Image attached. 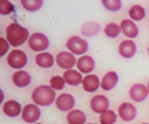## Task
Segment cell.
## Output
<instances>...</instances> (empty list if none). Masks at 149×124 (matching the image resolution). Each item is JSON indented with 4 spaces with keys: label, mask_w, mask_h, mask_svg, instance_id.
<instances>
[{
    "label": "cell",
    "mask_w": 149,
    "mask_h": 124,
    "mask_svg": "<svg viewBox=\"0 0 149 124\" xmlns=\"http://www.w3.org/2000/svg\"><path fill=\"white\" fill-rule=\"evenodd\" d=\"M30 37H32V33L28 32V28H25L23 25H20V23H17V22L8 23L5 28V38L8 40V43L17 50L23 43H27L28 40H30Z\"/></svg>",
    "instance_id": "1"
},
{
    "label": "cell",
    "mask_w": 149,
    "mask_h": 124,
    "mask_svg": "<svg viewBox=\"0 0 149 124\" xmlns=\"http://www.w3.org/2000/svg\"><path fill=\"white\" fill-rule=\"evenodd\" d=\"M56 91H55L53 88L50 86V85H40L33 89L32 93V101L40 106V108H47V106H52L55 101H56Z\"/></svg>",
    "instance_id": "2"
},
{
    "label": "cell",
    "mask_w": 149,
    "mask_h": 124,
    "mask_svg": "<svg viewBox=\"0 0 149 124\" xmlns=\"http://www.w3.org/2000/svg\"><path fill=\"white\" fill-rule=\"evenodd\" d=\"M7 65L13 68L15 71L23 70L28 65V55L23 50H12L8 56H7Z\"/></svg>",
    "instance_id": "3"
},
{
    "label": "cell",
    "mask_w": 149,
    "mask_h": 124,
    "mask_svg": "<svg viewBox=\"0 0 149 124\" xmlns=\"http://www.w3.org/2000/svg\"><path fill=\"white\" fill-rule=\"evenodd\" d=\"M66 48H68L70 53H73L74 56H85L88 53V48H90V45L86 42L85 38L81 37H70L66 40Z\"/></svg>",
    "instance_id": "4"
},
{
    "label": "cell",
    "mask_w": 149,
    "mask_h": 124,
    "mask_svg": "<svg viewBox=\"0 0 149 124\" xmlns=\"http://www.w3.org/2000/svg\"><path fill=\"white\" fill-rule=\"evenodd\" d=\"M28 46H30V50L37 51V53H43V51H47L48 46H50V38L42 32L32 33V37L28 40Z\"/></svg>",
    "instance_id": "5"
},
{
    "label": "cell",
    "mask_w": 149,
    "mask_h": 124,
    "mask_svg": "<svg viewBox=\"0 0 149 124\" xmlns=\"http://www.w3.org/2000/svg\"><path fill=\"white\" fill-rule=\"evenodd\" d=\"M76 63H78V56H74L73 53H70L68 50L56 53V65H58L61 70H65V71L74 70Z\"/></svg>",
    "instance_id": "6"
},
{
    "label": "cell",
    "mask_w": 149,
    "mask_h": 124,
    "mask_svg": "<svg viewBox=\"0 0 149 124\" xmlns=\"http://www.w3.org/2000/svg\"><path fill=\"white\" fill-rule=\"evenodd\" d=\"M74 104H76V99H74L73 94L70 93H60L56 101H55V106L58 111H63V113H70L74 109Z\"/></svg>",
    "instance_id": "7"
},
{
    "label": "cell",
    "mask_w": 149,
    "mask_h": 124,
    "mask_svg": "<svg viewBox=\"0 0 149 124\" xmlns=\"http://www.w3.org/2000/svg\"><path fill=\"white\" fill-rule=\"evenodd\" d=\"M42 118V109L40 106H37L35 103L23 106V113H22V119L27 124H37L38 119Z\"/></svg>",
    "instance_id": "8"
},
{
    "label": "cell",
    "mask_w": 149,
    "mask_h": 124,
    "mask_svg": "<svg viewBox=\"0 0 149 124\" xmlns=\"http://www.w3.org/2000/svg\"><path fill=\"white\" fill-rule=\"evenodd\" d=\"M118 116L124 123H131V121L138 118V109H136L133 103H121L119 108H118Z\"/></svg>",
    "instance_id": "9"
},
{
    "label": "cell",
    "mask_w": 149,
    "mask_h": 124,
    "mask_svg": "<svg viewBox=\"0 0 149 124\" xmlns=\"http://www.w3.org/2000/svg\"><path fill=\"white\" fill-rule=\"evenodd\" d=\"M109 104H111V103H109V99H108L104 94H95L90 101L91 109H93L96 114H100V116H101L103 113L109 111Z\"/></svg>",
    "instance_id": "10"
},
{
    "label": "cell",
    "mask_w": 149,
    "mask_h": 124,
    "mask_svg": "<svg viewBox=\"0 0 149 124\" xmlns=\"http://www.w3.org/2000/svg\"><path fill=\"white\" fill-rule=\"evenodd\" d=\"M96 68V61L93 56L90 55H85V56H80L78 58V63H76V70L80 71L81 75H91Z\"/></svg>",
    "instance_id": "11"
},
{
    "label": "cell",
    "mask_w": 149,
    "mask_h": 124,
    "mask_svg": "<svg viewBox=\"0 0 149 124\" xmlns=\"http://www.w3.org/2000/svg\"><path fill=\"white\" fill-rule=\"evenodd\" d=\"M2 111L7 118H18L23 113V106L17 99H10V101H5V104L2 106Z\"/></svg>",
    "instance_id": "12"
},
{
    "label": "cell",
    "mask_w": 149,
    "mask_h": 124,
    "mask_svg": "<svg viewBox=\"0 0 149 124\" xmlns=\"http://www.w3.org/2000/svg\"><path fill=\"white\" fill-rule=\"evenodd\" d=\"M118 51H119V55H121L123 58L131 60L134 55L138 53V45L134 43V40H128V38H126L124 42H121V43H119Z\"/></svg>",
    "instance_id": "13"
},
{
    "label": "cell",
    "mask_w": 149,
    "mask_h": 124,
    "mask_svg": "<svg viewBox=\"0 0 149 124\" xmlns=\"http://www.w3.org/2000/svg\"><path fill=\"white\" fill-rule=\"evenodd\" d=\"M148 96H149L148 86H144V85H141V83L133 85V86H131V89H129V98H131L134 103L146 101V99H148Z\"/></svg>",
    "instance_id": "14"
},
{
    "label": "cell",
    "mask_w": 149,
    "mask_h": 124,
    "mask_svg": "<svg viewBox=\"0 0 149 124\" xmlns=\"http://www.w3.org/2000/svg\"><path fill=\"white\" fill-rule=\"evenodd\" d=\"M81 86H83V89H85L86 93H96L100 88H101V78H100V76H96L95 73L86 75Z\"/></svg>",
    "instance_id": "15"
},
{
    "label": "cell",
    "mask_w": 149,
    "mask_h": 124,
    "mask_svg": "<svg viewBox=\"0 0 149 124\" xmlns=\"http://www.w3.org/2000/svg\"><path fill=\"white\" fill-rule=\"evenodd\" d=\"M121 33L124 35V37H128V40H134V38L139 35L138 23L133 22V20H129V18L123 20L121 22Z\"/></svg>",
    "instance_id": "16"
},
{
    "label": "cell",
    "mask_w": 149,
    "mask_h": 124,
    "mask_svg": "<svg viewBox=\"0 0 149 124\" xmlns=\"http://www.w3.org/2000/svg\"><path fill=\"white\" fill-rule=\"evenodd\" d=\"M35 63H37V66H40V68H43V70H48V68H52V66L56 63V56H53L50 51L37 53V56H35Z\"/></svg>",
    "instance_id": "17"
},
{
    "label": "cell",
    "mask_w": 149,
    "mask_h": 124,
    "mask_svg": "<svg viewBox=\"0 0 149 124\" xmlns=\"http://www.w3.org/2000/svg\"><path fill=\"white\" fill-rule=\"evenodd\" d=\"M118 83H119V76H118L116 71H108L101 78V89L103 91H111L116 88Z\"/></svg>",
    "instance_id": "18"
},
{
    "label": "cell",
    "mask_w": 149,
    "mask_h": 124,
    "mask_svg": "<svg viewBox=\"0 0 149 124\" xmlns=\"http://www.w3.org/2000/svg\"><path fill=\"white\" fill-rule=\"evenodd\" d=\"M12 83H13L17 88H27V86H30V83H32V75L25 70L15 71L13 76H12Z\"/></svg>",
    "instance_id": "19"
},
{
    "label": "cell",
    "mask_w": 149,
    "mask_h": 124,
    "mask_svg": "<svg viewBox=\"0 0 149 124\" xmlns=\"http://www.w3.org/2000/svg\"><path fill=\"white\" fill-rule=\"evenodd\" d=\"M63 78H65V81H66V85H70V86H80V85H83V80H85V76L81 75L78 70L65 71Z\"/></svg>",
    "instance_id": "20"
},
{
    "label": "cell",
    "mask_w": 149,
    "mask_h": 124,
    "mask_svg": "<svg viewBox=\"0 0 149 124\" xmlns=\"http://www.w3.org/2000/svg\"><path fill=\"white\" fill-rule=\"evenodd\" d=\"M86 118H88V116H86L81 109H73V111H70V113L66 114L68 124H88Z\"/></svg>",
    "instance_id": "21"
},
{
    "label": "cell",
    "mask_w": 149,
    "mask_h": 124,
    "mask_svg": "<svg viewBox=\"0 0 149 124\" xmlns=\"http://www.w3.org/2000/svg\"><path fill=\"white\" fill-rule=\"evenodd\" d=\"M144 18H146V10H144V7L133 5L129 8V20H133V22H141Z\"/></svg>",
    "instance_id": "22"
},
{
    "label": "cell",
    "mask_w": 149,
    "mask_h": 124,
    "mask_svg": "<svg viewBox=\"0 0 149 124\" xmlns=\"http://www.w3.org/2000/svg\"><path fill=\"white\" fill-rule=\"evenodd\" d=\"M100 32H101V27H100V23H96V22H88L81 27V33L85 37H95Z\"/></svg>",
    "instance_id": "23"
},
{
    "label": "cell",
    "mask_w": 149,
    "mask_h": 124,
    "mask_svg": "<svg viewBox=\"0 0 149 124\" xmlns=\"http://www.w3.org/2000/svg\"><path fill=\"white\" fill-rule=\"evenodd\" d=\"M20 5L23 7V10H27V12H38V10H42L43 0H22Z\"/></svg>",
    "instance_id": "24"
},
{
    "label": "cell",
    "mask_w": 149,
    "mask_h": 124,
    "mask_svg": "<svg viewBox=\"0 0 149 124\" xmlns=\"http://www.w3.org/2000/svg\"><path fill=\"white\" fill-rule=\"evenodd\" d=\"M119 33H121V25H118V23L109 22L104 27V35L108 38H116V37H119Z\"/></svg>",
    "instance_id": "25"
},
{
    "label": "cell",
    "mask_w": 149,
    "mask_h": 124,
    "mask_svg": "<svg viewBox=\"0 0 149 124\" xmlns=\"http://www.w3.org/2000/svg\"><path fill=\"white\" fill-rule=\"evenodd\" d=\"M118 113H114V111H106V113H103L101 116H100V124H116L118 121Z\"/></svg>",
    "instance_id": "26"
},
{
    "label": "cell",
    "mask_w": 149,
    "mask_h": 124,
    "mask_svg": "<svg viewBox=\"0 0 149 124\" xmlns=\"http://www.w3.org/2000/svg\"><path fill=\"white\" fill-rule=\"evenodd\" d=\"M50 86L53 88L55 91H61V89H65V86H66V81H65L63 75L61 76H52V80H50Z\"/></svg>",
    "instance_id": "27"
},
{
    "label": "cell",
    "mask_w": 149,
    "mask_h": 124,
    "mask_svg": "<svg viewBox=\"0 0 149 124\" xmlns=\"http://www.w3.org/2000/svg\"><path fill=\"white\" fill-rule=\"evenodd\" d=\"M101 3H103V7L109 12H118V10H121V7H123L121 0H103Z\"/></svg>",
    "instance_id": "28"
},
{
    "label": "cell",
    "mask_w": 149,
    "mask_h": 124,
    "mask_svg": "<svg viewBox=\"0 0 149 124\" xmlns=\"http://www.w3.org/2000/svg\"><path fill=\"white\" fill-rule=\"evenodd\" d=\"M13 12H15L13 2H10V0H3V2L0 3V13H2V15H12Z\"/></svg>",
    "instance_id": "29"
},
{
    "label": "cell",
    "mask_w": 149,
    "mask_h": 124,
    "mask_svg": "<svg viewBox=\"0 0 149 124\" xmlns=\"http://www.w3.org/2000/svg\"><path fill=\"white\" fill-rule=\"evenodd\" d=\"M12 45L8 43V40L5 37H0V56H8V53L12 51Z\"/></svg>",
    "instance_id": "30"
},
{
    "label": "cell",
    "mask_w": 149,
    "mask_h": 124,
    "mask_svg": "<svg viewBox=\"0 0 149 124\" xmlns=\"http://www.w3.org/2000/svg\"><path fill=\"white\" fill-rule=\"evenodd\" d=\"M3 98H5V94H3V91H0V103H3V104H5V101H3Z\"/></svg>",
    "instance_id": "31"
},
{
    "label": "cell",
    "mask_w": 149,
    "mask_h": 124,
    "mask_svg": "<svg viewBox=\"0 0 149 124\" xmlns=\"http://www.w3.org/2000/svg\"><path fill=\"white\" fill-rule=\"evenodd\" d=\"M148 93H149V85H148Z\"/></svg>",
    "instance_id": "32"
},
{
    "label": "cell",
    "mask_w": 149,
    "mask_h": 124,
    "mask_svg": "<svg viewBox=\"0 0 149 124\" xmlns=\"http://www.w3.org/2000/svg\"><path fill=\"white\" fill-rule=\"evenodd\" d=\"M141 124H149V123H141Z\"/></svg>",
    "instance_id": "33"
},
{
    "label": "cell",
    "mask_w": 149,
    "mask_h": 124,
    "mask_svg": "<svg viewBox=\"0 0 149 124\" xmlns=\"http://www.w3.org/2000/svg\"><path fill=\"white\" fill-rule=\"evenodd\" d=\"M148 55H149V46H148Z\"/></svg>",
    "instance_id": "34"
},
{
    "label": "cell",
    "mask_w": 149,
    "mask_h": 124,
    "mask_svg": "<svg viewBox=\"0 0 149 124\" xmlns=\"http://www.w3.org/2000/svg\"><path fill=\"white\" fill-rule=\"evenodd\" d=\"M88 124H95V123H88Z\"/></svg>",
    "instance_id": "35"
},
{
    "label": "cell",
    "mask_w": 149,
    "mask_h": 124,
    "mask_svg": "<svg viewBox=\"0 0 149 124\" xmlns=\"http://www.w3.org/2000/svg\"><path fill=\"white\" fill-rule=\"evenodd\" d=\"M37 124H43V123H37Z\"/></svg>",
    "instance_id": "36"
}]
</instances>
